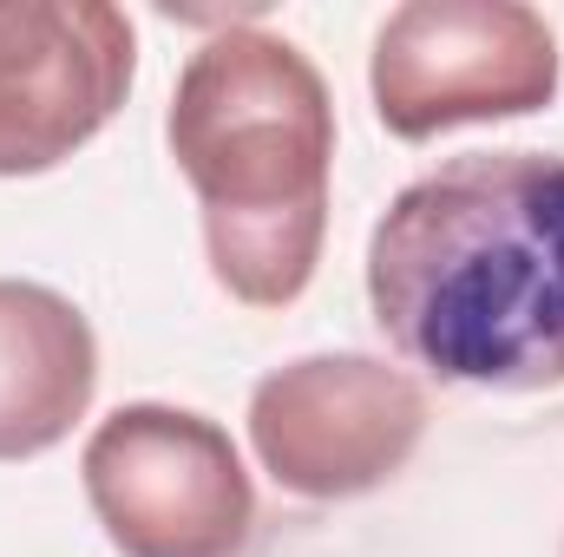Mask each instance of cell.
<instances>
[{
	"label": "cell",
	"instance_id": "2",
	"mask_svg": "<svg viewBox=\"0 0 564 557\" xmlns=\"http://www.w3.org/2000/svg\"><path fill=\"white\" fill-rule=\"evenodd\" d=\"M164 139L204 204L210 276L243 308H289L322 263L335 106L295 40L224 26L171 92Z\"/></svg>",
	"mask_w": 564,
	"mask_h": 557
},
{
	"label": "cell",
	"instance_id": "4",
	"mask_svg": "<svg viewBox=\"0 0 564 557\" xmlns=\"http://www.w3.org/2000/svg\"><path fill=\"white\" fill-rule=\"evenodd\" d=\"M79 479L119 557H243L257 532V485L237 439L191 407L132 401L99 419Z\"/></svg>",
	"mask_w": 564,
	"mask_h": 557
},
{
	"label": "cell",
	"instance_id": "3",
	"mask_svg": "<svg viewBox=\"0 0 564 557\" xmlns=\"http://www.w3.org/2000/svg\"><path fill=\"white\" fill-rule=\"evenodd\" d=\"M558 33L525 0H408L381 20L368 92L408 144L453 125L525 119L558 99Z\"/></svg>",
	"mask_w": 564,
	"mask_h": 557
},
{
	"label": "cell",
	"instance_id": "6",
	"mask_svg": "<svg viewBox=\"0 0 564 557\" xmlns=\"http://www.w3.org/2000/svg\"><path fill=\"white\" fill-rule=\"evenodd\" d=\"M139 73L112 0H0V177H40L93 144Z\"/></svg>",
	"mask_w": 564,
	"mask_h": 557
},
{
	"label": "cell",
	"instance_id": "5",
	"mask_svg": "<svg viewBox=\"0 0 564 557\" xmlns=\"http://www.w3.org/2000/svg\"><path fill=\"white\" fill-rule=\"evenodd\" d=\"M426 439V387L381 354H302L250 394V446L295 499H361Z\"/></svg>",
	"mask_w": 564,
	"mask_h": 557
},
{
	"label": "cell",
	"instance_id": "1",
	"mask_svg": "<svg viewBox=\"0 0 564 557\" xmlns=\"http://www.w3.org/2000/svg\"><path fill=\"white\" fill-rule=\"evenodd\" d=\"M368 308L453 387H564V157L459 151L414 177L368 237Z\"/></svg>",
	"mask_w": 564,
	"mask_h": 557
},
{
	"label": "cell",
	"instance_id": "7",
	"mask_svg": "<svg viewBox=\"0 0 564 557\" xmlns=\"http://www.w3.org/2000/svg\"><path fill=\"white\" fill-rule=\"evenodd\" d=\"M99 394V335L46 282L0 276V459L53 452Z\"/></svg>",
	"mask_w": 564,
	"mask_h": 557
}]
</instances>
